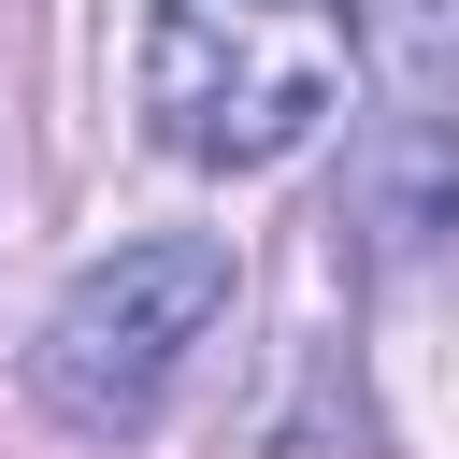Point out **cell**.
Masks as SVG:
<instances>
[{
    "mask_svg": "<svg viewBox=\"0 0 459 459\" xmlns=\"http://www.w3.org/2000/svg\"><path fill=\"white\" fill-rule=\"evenodd\" d=\"M359 43H373V72H387L416 115L459 86V0H359Z\"/></svg>",
    "mask_w": 459,
    "mask_h": 459,
    "instance_id": "4",
    "label": "cell"
},
{
    "mask_svg": "<svg viewBox=\"0 0 459 459\" xmlns=\"http://www.w3.org/2000/svg\"><path fill=\"white\" fill-rule=\"evenodd\" d=\"M330 230H359L373 258H445V244H459V129H445V115H387V129L344 158Z\"/></svg>",
    "mask_w": 459,
    "mask_h": 459,
    "instance_id": "3",
    "label": "cell"
},
{
    "mask_svg": "<svg viewBox=\"0 0 459 459\" xmlns=\"http://www.w3.org/2000/svg\"><path fill=\"white\" fill-rule=\"evenodd\" d=\"M215 316H230V244L215 230H143V244H115L57 287V316L29 344V402L86 445H129V430H158V402H172V373Z\"/></svg>",
    "mask_w": 459,
    "mask_h": 459,
    "instance_id": "2",
    "label": "cell"
},
{
    "mask_svg": "<svg viewBox=\"0 0 459 459\" xmlns=\"http://www.w3.org/2000/svg\"><path fill=\"white\" fill-rule=\"evenodd\" d=\"M359 0H158L143 29V129L186 172H273L344 100Z\"/></svg>",
    "mask_w": 459,
    "mask_h": 459,
    "instance_id": "1",
    "label": "cell"
}]
</instances>
